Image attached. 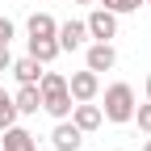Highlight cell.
Instances as JSON below:
<instances>
[{"instance_id":"obj_1","label":"cell","mask_w":151,"mask_h":151,"mask_svg":"<svg viewBox=\"0 0 151 151\" xmlns=\"http://www.w3.org/2000/svg\"><path fill=\"white\" fill-rule=\"evenodd\" d=\"M38 92H42V109L50 113L55 122L59 118H67L71 113V92H67V76H59V71H42V80H38Z\"/></svg>"},{"instance_id":"obj_2","label":"cell","mask_w":151,"mask_h":151,"mask_svg":"<svg viewBox=\"0 0 151 151\" xmlns=\"http://www.w3.org/2000/svg\"><path fill=\"white\" fill-rule=\"evenodd\" d=\"M134 105L139 101H134V88H130V84H109L101 113H105L109 122H130V118H134Z\"/></svg>"},{"instance_id":"obj_3","label":"cell","mask_w":151,"mask_h":151,"mask_svg":"<svg viewBox=\"0 0 151 151\" xmlns=\"http://www.w3.org/2000/svg\"><path fill=\"white\" fill-rule=\"evenodd\" d=\"M84 25H88V38H92V42H109V38L118 34V13H109V9H92Z\"/></svg>"},{"instance_id":"obj_4","label":"cell","mask_w":151,"mask_h":151,"mask_svg":"<svg viewBox=\"0 0 151 151\" xmlns=\"http://www.w3.org/2000/svg\"><path fill=\"white\" fill-rule=\"evenodd\" d=\"M67 92H71V101H92L101 92V76L97 71H71V80H67Z\"/></svg>"},{"instance_id":"obj_5","label":"cell","mask_w":151,"mask_h":151,"mask_svg":"<svg viewBox=\"0 0 151 151\" xmlns=\"http://www.w3.org/2000/svg\"><path fill=\"white\" fill-rule=\"evenodd\" d=\"M50 143H55V151H80L84 130L76 126V122H67V118H59V122H55V130H50Z\"/></svg>"},{"instance_id":"obj_6","label":"cell","mask_w":151,"mask_h":151,"mask_svg":"<svg viewBox=\"0 0 151 151\" xmlns=\"http://www.w3.org/2000/svg\"><path fill=\"white\" fill-rule=\"evenodd\" d=\"M55 42H59V50H84L88 25H84V21H63L59 29H55Z\"/></svg>"},{"instance_id":"obj_7","label":"cell","mask_w":151,"mask_h":151,"mask_svg":"<svg viewBox=\"0 0 151 151\" xmlns=\"http://www.w3.org/2000/svg\"><path fill=\"white\" fill-rule=\"evenodd\" d=\"M67 118H71L76 126H80V130H84V134H92V130H97V126L105 122V113H101V105H92V101H76V105H71V113H67Z\"/></svg>"},{"instance_id":"obj_8","label":"cell","mask_w":151,"mask_h":151,"mask_svg":"<svg viewBox=\"0 0 151 151\" xmlns=\"http://www.w3.org/2000/svg\"><path fill=\"white\" fill-rule=\"evenodd\" d=\"M113 63H118V50H113L109 42H92V46L84 50V67H88V71H97V76L109 71Z\"/></svg>"},{"instance_id":"obj_9","label":"cell","mask_w":151,"mask_h":151,"mask_svg":"<svg viewBox=\"0 0 151 151\" xmlns=\"http://www.w3.org/2000/svg\"><path fill=\"white\" fill-rule=\"evenodd\" d=\"M0 151H38V139L29 130H21V126H9L4 139H0Z\"/></svg>"},{"instance_id":"obj_10","label":"cell","mask_w":151,"mask_h":151,"mask_svg":"<svg viewBox=\"0 0 151 151\" xmlns=\"http://www.w3.org/2000/svg\"><path fill=\"white\" fill-rule=\"evenodd\" d=\"M9 71L17 76V84H38V80H42V63H38L34 55H25V59H13Z\"/></svg>"},{"instance_id":"obj_11","label":"cell","mask_w":151,"mask_h":151,"mask_svg":"<svg viewBox=\"0 0 151 151\" xmlns=\"http://www.w3.org/2000/svg\"><path fill=\"white\" fill-rule=\"evenodd\" d=\"M13 105H17V113H38L42 109V92H38V84H21L13 92Z\"/></svg>"},{"instance_id":"obj_12","label":"cell","mask_w":151,"mask_h":151,"mask_svg":"<svg viewBox=\"0 0 151 151\" xmlns=\"http://www.w3.org/2000/svg\"><path fill=\"white\" fill-rule=\"evenodd\" d=\"M25 29H29V38H55V29H59V21H55L50 13H29Z\"/></svg>"},{"instance_id":"obj_13","label":"cell","mask_w":151,"mask_h":151,"mask_svg":"<svg viewBox=\"0 0 151 151\" xmlns=\"http://www.w3.org/2000/svg\"><path fill=\"white\" fill-rule=\"evenodd\" d=\"M29 55L46 67L50 59H59V42H55V38H29Z\"/></svg>"},{"instance_id":"obj_14","label":"cell","mask_w":151,"mask_h":151,"mask_svg":"<svg viewBox=\"0 0 151 151\" xmlns=\"http://www.w3.org/2000/svg\"><path fill=\"white\" fill-rule=\"evenodd\" d=\"M17 105H13V92H4L0 88V130H9V126H17Z\"/></svg>"},{"instance_id":"obj_15","label":"cell","mask_w":151,"mask_h":151,"mask_svg":"<svg viewBox=\"0 0 151 151\" xmlns=\"http://www.w3.org/2000/svg\"><path fill=\"white\" fill-rule=\"evenodd\" d=\"M97 4L122 17V13H139V9H143V0H97Z\"/></svg>"},{"instance_id":"obj_16","label":"cell","mask_w":151,"mask_h":151,"mask_svg":"<svg viewBox=\"0 0 151 151\" xmlns=\"http://www.w3.org/2000/svg\"><path fill=\"white\" fill-rule=\"evenodd\" d=\"M130 122H139V130L151 134V101H147V105H134V118H130Z\"/></svg>"},{"instance_id":"obj_17","label":"cell","mask_w":151,"mask_h":151,"mask_svg":"<svg viewBox=\"0 0 151 151\" xmlns=\"http://www.w3.org/2000/svg\"><path fill=\"white\" fill-rule=\"evenodd\" d=\"M13 34H17L13 21H9V17H0V46H9V42H13Z\"/></svg>"},{"instance_id":"obj_18","label":"cell","mask_w":151,"mask_h":151,"mask_svg":"<svg viewBox=\"0 0 151 151\" xmlns=\"http://www.w3.org/2000/svg\"><path fill=\"white\" fill-rule=\"evenodd\" d=\"M13 67V55H9V46H0V71H9Z\"/></svg>"},{"instance_id":"obj_19","label":"cell","mask_w":151,"mask_h":151,"mask_svg":"<svg viewBox=\"0 0 151 151\" xmlns=\"http://www.w3.org/2000/svg\"><path fill=\"white\" fill-rule=\"evenodd\" d=\"M147 101H151V76H147Z\"/></svg>"},{"instance_id":"obj_20","label":"cell","mask_w":151,"mask_h":151,"mask_svg":"<svg viewBox=\"0 0 151 151\" xmlns=\"http://www.w3.org/2000/svg\"><path fill=\"white\" fill-rule=\"evenodd\" d=\"M76 4H97V0H76Z\"/></svg>"},{"instance_id":"obj_21","label":"cell","mask_w":151,"mask_h":151,"mask_svg":"<svg viewBox=\"0 0 151 151\" xmlns=\"http://www.w3.org/2000/svg\"><path fill=\"white\" fill-rule=\"evenodd\" d=\"M143 151H151V139H147V143H143Z\"/></svg>"},{"instance_id":"obj_22","label":"cell","mask_w":151,"mask_h":151,"mask_svg":"<svg viewBox=\"0 0 151 151\" xmlns=\"http://www.w3.org/2000/svg\"><path fill=\"white\" fill-rule=\"evenodd\" d=\"M143 4H147V9H151V0H143Z\"/></svg>"},{"instance_id":"obj_23","label":"cell","mask_w":151,"mask_h":151,"mask_svg":"<svg viewBox=\"0 0 151 151\" xmlns=\"http://www.w3.org/2000/svg\"><path fill=\"white\" fill-rule=\"evenodd\" d=\"M113 151H122V147H113Z\"/></svg>"}]
</instances>
